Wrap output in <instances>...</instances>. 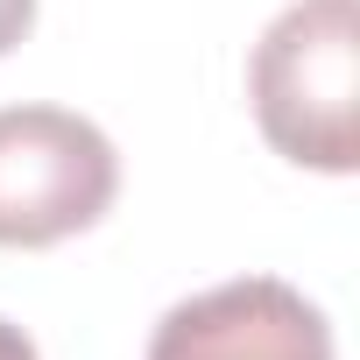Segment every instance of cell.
<instances>
[{"mask_svg":"<svg viewBox=\"0 0 360 360\" xmlns=\"http://www.w3.org/2000/svg\"><path fill=\"white\" fill-rule=\"evenodd\" d=\"M0 360H36V339L22 325H8V318H0Z\"/></svg>","mask_w":360,"mask_h":360,"instance_id":"5b68a950","label":"cell"},{"mask_svg":"<svg viewBox=\"0 0 360 360\" xmlns=\"http://www.w3.org/2000/svg\"><path fill=\"white\" fill-rule=\"evenodd\" d=\"M248 99L276 155L353 176L360 162V0L283 8L248 64Z\"/></svg>","mask_w":360,"mask_h":360,"instance_id":"6da1fadb","label":"cell"},{"mask_svg":"<svg viewBox=\"0 0 360 360\" xmlns=\"http://www.w3.org/2000/svg\"><path fill=\"white\" fill-rule=\"evenodd\" d=\"M36 29V0H0V57Z\"/></svg>","mask_w":360,"mask_h":360,"instance_id":"277c9868","label":"cell"},{"mask_svg":"<svg viewBox=\"0 0 360 360\" xmlns=\"http://www.w3.org/2000/svg\"><path fill=\"white\" fill-rule=\"evenodd\" d=\"M148 360H332V325L283 276H233L169 304Z\"/></svg>","mask_w":360,"mask_h":360,"instance_id":"3957f363","label":"cell"},{"mask_svg":"<svg viewBox=\"0 0 360 360\" xmlns=\"http://www.w3.org/2000/svg\"><path fill=\"white\" fill-rule=\"evenodd\" d=\"M113 141L71 106H0V248H57L106 219Z\"/></svg>","mask_w":360,"mask_h":360,"instance_id":"7a4b0ae2","label":"cell"}]
</instances>
